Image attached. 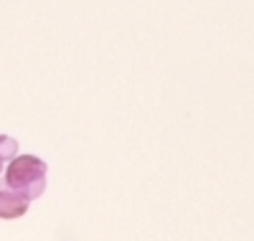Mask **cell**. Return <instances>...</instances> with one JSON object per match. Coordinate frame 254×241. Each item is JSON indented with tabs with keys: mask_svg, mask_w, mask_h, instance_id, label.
Listing matches in <instances>:
<instances>
[{
	"mask_svg": "<svg viewBox=\"0 0 254 241\" xmlns=\"http://www.w3.org/2000/svg\"><path fill=\"white\" fill-rule=\"evenodd\" d=\"M15 150H18V142L10 135H0V173H3V168H8V163L15 158Z\"/></svg>",
	"mask_w": 254,
	"mask_h": 241,
	"instance_id": "obj_3",
	"label": "cell"
},
{
	"mask_svg": "<svg viewBox=\"0 0 254 241\" xmlns=\"http://www.w3.org/2000/svg\"><path fill=\"white\" fill-rule=\"evenodd\" d=\"M28 206H31L28 198H23V195H18V193L0 185V218H5V221L20 218V216H26Z\"/></svg>",
	"mask_w": 254,
	"mask_h": 241,
	"instance_id": "obj_2",
	"label": "cell"
},
{
	"mask_svg": "<svg viewBox=\"0 0 254 241\" xmlns=\"http://www.w3.org/2000/svg\"><path fill=\"white\" fill-rule=\"evenodd\" d=\"M46 173L49 165L36 158V155H20L13 158L5 168V178H3V188L23 195L28 201H36L38 195H44L46 190Z\"/></svg>",
	"mask_w": 254,
	"mask_h": 241,
	"instance_id": "obj_1",
	"label": "cell"
}]
</instances>
